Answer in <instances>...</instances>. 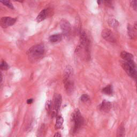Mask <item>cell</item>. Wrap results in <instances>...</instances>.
Instances as JSON below:
<instances>
[{"instance_id": "1", "label": "cell", "mask_w": 137, "mask_h": 137, "mask_svg": "<svg viewBox=\"0 0 137 137\" xmlns=\"http://www.w3.org/2000/svg\"><path fill=\"white\" fill-rule=\"evenodd\" d=\"M80 44L77 48L76 52L80 57L89 60L90 59V40L86 32L83 30L80 31Z\"/></svg>"}, {"instance_id": "2", "label": "cell", "mask_w": 137, "mask_h": 137, "mask_svg": "<svg viewBox=\"0 0 137 137\" xmlns=\"http://www.w3.org/2000/svg\"><path fill=\"white\" fill-rule=\"evenodd\" d=\"M45 49L42 44H38L31 47L27 51V56L31 62H35L41 59L45 54Z\"/></svg>"}, {"instance_id": "3", "label": "cell", "mask_w": 137, "mask_h": 137, "mask_svg": "<svg viewBox=\"0 0 137 137\" xmlns=\"http://www.w3.org/2000/svg\"><path fill=\"white\" fill-rule=\"evenodd\" d=\"M73 69L70 66H68L66 68L64 72V87L66 90V92L68 94H71L74 91V82L71 79V77L73 74Z\"/></svg>"}, {"instance_id": "4", "label": "cell", "mask_w": 137, "mask_h": 137, "mask_svg": "<svg viewBox=\"0 0 137 137\" xmlns=\"http://www.w3.org/2000/svg\"><path fill=\"white\" fill-rule=\"evenodd\" d=\"M72 121L74 122V127L72 128V133L78 132L84 123V119L82 116L78 109H76L72 116Z\"/></svg>"}, {"instance_id": "5", "label": "cell", "mask_w": 137, "mask_h": 137, "mask_svg": "<svg viewBox=\"0 0 137 137\" xmlns=\"http://www.w3.org/2000/svg\"><path fill=\"white\" fill-rule=\"evenodd\" d=\"M122 66L126 74L137 82V67L136 64L131 65L125 62L122 63Z\"/></svg>"}, {"instance_id": "6", "label": "cell", "mask_w": 137, "mask_h": 137, "mask_svg": "<svg viewBox=\"0 0 137 137\" xmlns=\"http://www.w3.org/2000/svg\"><path fill=\"white\" fill-rule=\"evenodd\" d=\"M62 103V96L60 94L55 95L52 105V115L53 116L57 115Z\"/></svg>"}, {"instance_id": "7", "label": "cell", "mask_w": 137, "mask_h": 137, "mask_svg": "<svg viewBox=\"0 0 137 137\" xmlns=\"http://www.w3.org/2000/svg\"><path fill=\"white\" fill-rule=\"evenodd\" d=\"M101 35L106 41L110 43L115 44L116 42V38L113 32H112L110 29L108 28L104 29L102 31Z\"/></svg>"}, {"instance_id": "8", "label": "cell", "mask_w": 137, "mask_h": 137, "mask_svg": "<svg viewBox=\"0 0 137 137\" xmlns=\"http://www.w3.org/2000/svg\"><path fill=\"white\" fill-rule=\"evenodd\" d=\"M60 27L62 31V33L65 36H69L71 33V25L68 21L62 19L60 21Z\"/></svg>"}, {"instance_id": "9", "label": "cell", "mask_w": 137, "mask_h": 137, "mask_svg": "<svg viewBox=\"0 0 137 137\" xmlns=\"http://www.w3.org/2000/svg\"><path fill=\"white\" fill-rule=\"evenodd\" d=\"M16 18L11 17H3L1 18L0 20V24L2 27L5 28L14 25L16 21Z\"/></svg>"}, {"instance_id": "10", "label": "cell", "mask_w": 137, "mask_h": 137, "mask_svg": "<svg viewBox=\"0 0 137 137\" xmlns=\"http://www.w3.org/2000/svg\"><path fill=\"white\" fill-rule=\"evenodd\" d=\"M52 10L50 8H46L43 9L39 13L37 17V21L38 23H40L52 14Z\"/></svg>"}, {"instance_id": "11", "label": "cell", "mask_w": 137, "mask_h": 137, "mask_svg": "<svg viewBox=\"0 0 137 137\" xmlns=\"http://www.w3.org/2000/svg\"><path fill=\"white\" fill-rule=\"evenodd\" d=\"M120 57L122 59L124 60V62L130 64H135L134 60H133V56L132 54L127 53L125 51H123L120 53Z\"/></svg>"}, {"instance_id": "12", "label": "cell", "mask_w": 137, "mask_h": 137, "mask_svg": "<svg viewBox=\"0 0 137 137\" xmlns=\"http://www.w3.org/2000/svg\"><path fill=\"white\" fill-rule=\"evenodd\" d=\"M127 31L128 36L131 39L134 40L137 39V31L134 26H132L130 24H127Z\"/></svg>"}, {"instance_id": "13", "label": "cell", "mask_w": 137, "mask_h": 137, "mask_svg": "<svg viewBox=\"0 0 137 137\" xmlns=\"http://www.w3.org/2000/svg\"><path fill=\"white\" fill-rule=\"evenodd\" d=\"M99 108L101 111L108 112L111 108V103L106 100H103L99 106Z\"/></svg>"}, {"instance_id": "14", "label": "cell", "mask_w": 137, "mask_h": 137, "mask_svg": "<svg viewBox=\"0 0 137 137\" xmlns=\"http://www.w3.org/2000/svg\"><path fill=\"white\" fill-rule=\"evenodd\" d=\"M62 39V34H60V33L55 34L51 35L49 38V41L52 43L59 42Z\"/></svg>"}, {"instance_id": "15", "label": "cell", "mask_w": 137, "mask_h": 137, "mask_svg": "<svg viewBox=\"0 0 137 137\" xmlns=\"http://www.w3.org/2000/svg\"><path fill=\"white\" fill-rule=\"evenodd\" d=\"M102 93L106 95H112V93H113V88H112V85H109L106 86L105 87H104L102 90Z\"/></svg>"}, {"instance_id": "16", "label": "cell", "mask_w": 137, "mask_h": 137, "mask_svg": "<svg viewBox=\"0 0 137 137\" xmlns=\"http://www.w3.org/2000/svg\"><path fill=\"white\" fill-rule=\"evenodd\" d=\"M125 135V127L123 124L119 125L117 132V137H124Z\"/></svg>"}, {"instance_id": "17", "label": "cell", "mask_w": 137, "mask_h": 137, "mask_svg": "<svg viewBox=\"0 0 137 137\" xmlns=\"http://www.w3.org/2000/svg\"><path fill=\"white\" fill-rule=\"evenodd\" d=\"M63 118L61 116H59L56 118V122L55 124V127L57 129L61 128L63 125Z\"/></svg>"}, {"instance_id": "18", "label": "cell", "mask_w": 137, "mask_h": 137, "mask_svg": "<svg viewBox=\"0 0 137 137\" xmlns=\"http://www.w3.org/2000/svg\"><path fill=\"white\" fill-rule=\"evenodd\" d=\"M108 24L111 27L117 28L119 26V22L115 18H111L108 20Z\"/></svg>"}, {"instance_id": "19", "label": "cell", "mask_w": 137, "mask_h": 137, "mask_svg": "<svg viewBox=\"0 0 137 137\" xmlns=\"http://www.w3.org/2000/svg\"><path fill=\"white\" fill-rule=\"evenodd\" d=\"M80 100L81 101L83 102H86L87 101H88L90 99V96H88L87 94H83L81 96H80Z\"/></svg>"}, {"instance_id": "20", "label": "cell", "mask_w": 137, "mask_h": 137, "mask_svg": "<svg viewBox=\"0 0 137 137\" xmlns=\"http://www.w3.org/2000/svg\"><path fill=\"white\" fill-rule=\"evenodd\" d=\"M1 69L2 70H7L9 69V66H8L7 63L4 61H2L1 63Z\"/></svg>"}, {"instance_id": "21", "label": "cell", "mask_w": 137, "mask_h": 137, "mask_svg": "<svg viewBox=\"0 0 137 137\" xmlns=\"http://www.w3.org/2000/svg\"><path fill=\"white\" fill-rule=\"evenodd\" d=\"M0 2H1V3H2L4 5L7 6L8 8H10V9H14L13 6L10 3V1H1Z\"/></svg>"}, {"instance_id": "22", "label": "cell", "mask_w": 137, "mask_h": 137, "mask_svg": "<svg viewBox=\"0 0 137 137\" xmlns=\"http://www.w3.org/2000/svg\"><path fill=\"white\" fill-rule=\"evenodd\" d=\"M52 103L51 101H48L46 103V109L48 111H50L52 110Z\"/></svg>"}, {"instance_id": "23", "label": "cell", "mask_w": 137, "mask_h": 137, "mask_svg": "<svg viewBox=\"0 0 137 137\" xmlns=\"http://www.w3.org/2000/svg\"><path fill=\"white\" fill-rule=\"evenodd\" d=\"M130 5L133 9L137 11V1H132L130 2Z\"/></svg>"}, {"instance_id": "24", "label": "cell", "mask_w": 137, "mask_h": 137, "mask_svg": "<svg viewBox=\"0 0 137 137\" xmlns=\"http://www.w3.org/2000/svg\"><path fill=\"white\" fill-rule=\"evenodd\" d=\"M102 2L104 4V5L107 6L112 7V3L111 1H103Z\"/></svg>"}, {"instance_id": "25", "label": "cell", "mask_w": 137, "mask_h": 137, "mask_svg": "<svg viewBox=\"0 0 137 137\" xmlns=\"http://www.w3.org/2000/svg\"><path fill=\"white\" fill-rule=\"evenodd\" d=\"M33 100L32 99H28L27 100V103L30 104H32V103H33Z\"/></svg>"}, {"instance_id": "26", "label": "cell", "mask_w": 137, "mask_h": 137, "mask_svg": "<svg viewBox=\"0 0 137 137\" xmlns=\"http://www.w3.org/2000/svg\"><path fill=\"white\" fill-rule=\"evenodd\" d=\"M54 137H62V136H61V134L59 132H57L54 134Z\"/></svg>"}, {"instance_id": "27", "label": "cell", "mask_w": 137, "mask_h": 137, "mask_svg": "<svg viewBox=\"0 0 137 137\" xmlns=\"http://www.w3.org/2000/svg\"><path fill=\"white\" fill-rule=\"evenodd\" d=\"M134 28L136 29V30L137 31V21H135L134 23Z\"/></svg>"}, {"instance_id": "28", "label": "cell", "mask_w": 137, "mask_h": 137, "mask_svg": "<svg viewBox=\"0 0 137 137\" xmlns=\"http://www.w3.org/2000/svg\"><path fill=\"white\" fill-rule=\"evenodd\" d=\"M136 92H137V88H136Z\"/></svg>"}]
</instances>
